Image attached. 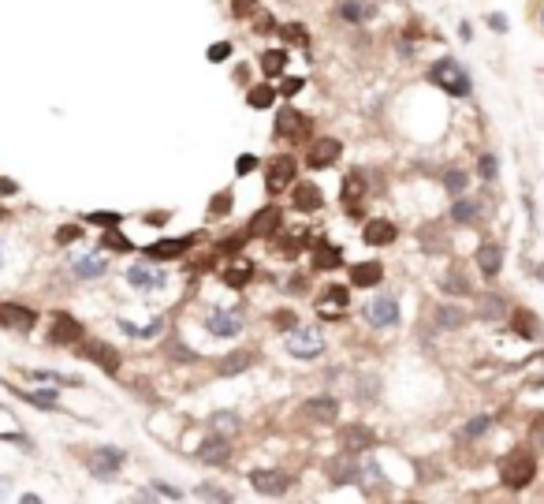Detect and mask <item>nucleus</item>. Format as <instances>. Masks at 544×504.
Segmentation results:
<instances>
[{
	"instance_id": "nucleus-1",
	"label": "nucleus",
	"mask_w": 544,
	"mask_h": 504,
	"mask_svg": "<svg viewBox=\"0 0 544 504\" xmlns=\"http://www.w3.org/2000/svg\"><path fill=\"white\" fill-rule=\"evenodd\" d=\"M533 478H537V460L530 452H507L500 460V482L507 490H525Z\"/></svg>"
},
{
	"instance_id": "nucleus-2",
	"label": "nucleus",
	"mask_w": 544,
	"mask_h": 504,
	"mask_svg": "<svg viewBox=\"0 0 544 504\" xmlns=\"http://www.w3.org/2000/svg\"><path fill=\"white\" fill-rule=\"evenodd\" d=\"M428 83L440 86L451 97H466L470 94V75L458 68V60H436L433 68H428Z\"/></svg>"
},
{
	"instance_id": "nucleus-3",
	"label": "nucleus",
	"mask_w": 544,
	"mask_h": 504,
	"mask_svg": "<svg viewBox=\"0 0 544 504\" xmlns=\"http://www.w3.org/2000/svg\"><path fill=\"white\" fill-rule=\"evenodd\" d=\"M287 355H294V359H317V355L324 351V336L321 329H306V325H291V333L284 340Z\"/></svg>"
},
{
	"instance_id": "nucleus-4",
	"label": "nucleus",
	"mask_w": 544,
	"mask_h": 504,
	"mask_svg": "<svg viewBox=\"0 0 544 504\" xmlns=\"http://www.w3.org/2000/svg\"><path fill=\"white\" fill-rule=\"evenodd\" d=\"M78 355H82V359H90V363H97L105 373L120 370V351L112 344H105V340H78Z\"/></svg>"
},
{
	"instance_id": "nucleus-5",
	"label": "nucleus",
	"mask_w": 544,
	"mask_h": 504,
	"mask_svg": "<svg viewBox=\"0 0 544 504\" xmlns=\"http://www.w3.org/2000/svg\"><path fill=\"white\" fill-rule=\"evenodd\" d=\"M242 321H246V314L239 311H209L205 314V333L209 336H239L242 333Z\"/></svg>"
},
{
	"instance_id": "nucleus-6",
	"label": "nucleus",
	"mask_w": 544,
	"mask_h": 504,
	"mask_svg": "<svg viewBox=\"0 0 544 504\" xmlns=\"http://www.w3.org/2000/svg\"><path fill=\"white\" fill-rule=\"evenodd\" d=\"M366 321L373 329H391V325H399V303L391 296H376L366 303Z\"/></svg>"
},
{
	"instance_id": "nucleus-7",
	"label": "nucleus",
	"mask_w": 544,
	"mask_h": 504,
	"mask_svg": "<svg viewBox=\"0 0 544 504\" xmlns=\"http://www.w3.org/2000/svg\"><path fill=\"white\" fill-rule=\"evenodd\" d=\"M34 321H38V314L30 311V306H23V303H0V329L30 333V329H34Z\"/></svg>"
},
{
	"instance_id": "nucleus-8",
	"label": "nucleus",
	"mask_w": 544,
	"mask_h": 504,
	"mask_svg": "<svg viewBox=\"0 0 544 504\" xmlns=\"http://www.w3.org/2000/svg\"><path fill=\"white\" fill-rule=\"evenodd\" d=\"M339 445L347 456H358V452H369L376 445V433L369 426H343L339 430Z\"/></svg>"
},
{
	"instance_id": "nucleus-9",
	"label": "nucleus",
	"mask_w": 544,
	"mask_h": 504,
	"mask_svg": "<svg viewBox=\"0 0 544 504\" xmlns=\"http://www.w3.org/2000/svg\"><path fill=\"white\" fill-rule=\"evenodd\" d=\"M302 415L309 422H321V426H328V422L339 418V400H332V396H313V400L302 403Z\"/></svg>"
},
{
	"instance_id": "nucleus-10",
	"label": "nucleus",
	"mask_w": 544,
	"mask_h": 504,
	"mask_svg": "<svg viewBox=\"0 0 544 504\" xmlns=\"http://www.w3.org/2000/svg\"><path fill=\"white\" fill-rule=\"evenodd\" d=\"M250 482H254V490L257 493H265V497H279V493H287V475L284 470H250Z\"/></svg>"
},
{
	"instance_id": "nucleus-11",
	"label": "nucleus",
	"mask_w": 544,
	"mask_h": 504,
	"mask_svg": "<svg viewBox=\"0 0 544 504\" xmlns=\"http://www.w3.org/2000/svg\"><path fill=\"white\" fill-rule=\"evenodd\" d=\"M120 467H123V452L120 448H97L90 456V470L97 478H112Z\"/></svg>"
},
{
	"instance_id": "nucleus-12",
	"label": "nucleus",
	"mask_w": 544,
	"mask_h": 504,
	"mask_svg": "<svg viewBox=\"0 0 544 504\" xmlns=\"http://www.w3.org/2000/svg\"><path fill=\"white\" fill-rule=\"evenodd\" d=\"M48 340H53V344H78V340H82V325L71 314H56Z\"/></svg>"
},
{
	"instance_id": "nucleus-13",
	"label": "nucleus",
	"mask_w": 544,
	"mask_h": 504,
	"mask_svg": "<svg viewBox=\"0 0 544 504\" xmlns=\"http://www.w3.org/2000/svg\"><path fill=\"white\" fill-rule=\"evenodd\" d=\"M339 153H343L339 138H317L309 146V168H328Z\"/></svg>"
},
{
	"instance_id": "nucleus-14",
	"label": "nucleus",
	"mask_w": 544,
	"mask_h": 504,
	"mask_svg": "<svg viewBox=\"0 0 544 504\" xmlns=\"http://www.w3.org/2000/svg\"><path fill=\"white\" fill-rule=\"evenodd\" d=\"M361 239L373 243V247H391V243H395V224L384 221V217H373L366 228H361Z\"/></svg>"
},
{
	"instance_id": "nucleus-15",
	"label": "nucleus",
	"mask_w": 544,
	"mask_h": 504,
	"mask_svg": "<svg viewBox=\"0 0 544 504\" xmlns=\"http://www.w3.org/2000/svg\"><path fill=\"white\" fill-rule=\"evenodd\" d=\"M276 228H279V209L276 206H265V209H257V213L250 217V228H246V232H250L254 239H265Z\"/></svg>"
},
{
	"instance_id": "nucleus-16",
	"label": "nucleus",
	"mask_w": 544,
	"mask_h": 504,
	"mask_svg": "<svg viewBox=\"0 0 544 504\" xmlns=\"http://www.w3.org/2000/svg\"><path fill=\"white\" fill-rule=\"evenodd\" d=\"M291 180H294V161L291 157H276L269 165V172H265V187L276 194L279 187H287Z\"/></svg>"
},
{
	"instance_id": "nucleus-17",
	"label": "nucleus",
	"mask_w": 544,
	"mask_h": 504,
	"mask_svg": "<svg viewBox=\"0 0 544 504\" xmlns=\"http://www.w3.org/2000/svg\"><path fill=\"white\" fill-rule=\"evenodd\" d=\"M477 269L485 276H496L503 269V247L500 243H481V247H477Z\"/></svg>"
},
{
	"instance_id": "nucleus-18",
	"label": "nucleus",
	"mask_w": 544,
	"mask_h": 504,
	"mask_svg": "<svg viewBox=\"0 0 544 504\" xmlns=\"http://www.w3.org/2000/svg\"><path fill=\"white\" fill-rule=\"evenodd\" d=\"M105 269H108V262L101 254H82V258L71 262V273L78 276V281H97V276H105Z\"/></svg>"
},
{
	"instance_id": "nucleus-19",
	"label": "nucleus",
	"mask_w": 544,
	"mask_h": 504,
	"mask_svg": "<svg viewBox=\"0 0 544 504\" xmlns=\"http://www.w3.org/2000/svg\"><path fill=\"white\" fill-rule=\"evenodd\" d=\"M306 131V116L299 109H284L276 120V138H299Z\"/></svg>"
},
{
	"instance_id": "nucleus-20",
	"label": "nucleus",
	"mask_w": 544,
	"mask_h": 504,
	"mask_svg": "<svg viewBox=\"0 0 544 504\" xmlns=\"http://www.w3.org/2000/svg\"><path fill=\"white\" fill-rule=\"evenodd\" d=\"M197 460L209 463V467H217V463L232 460V448H227L224 437H209V441H202V448H197Z\"/></svg>"
},
{
	"instance_id": "nucleus-21",
	"label": "nucleus",
	"mask_w": 544,
	"mask_h": 504,
	"mask_svg": "<svg viewBox=\"0 0 544 504\" xmlns=\"http://www.w3.org/2000/svg\"><path fill=\"white\" fill-rule=\"evenodd\" d=\"M384 281V266L381 262H358L351 269V284L354 288H373V284H381Z\"/></svg>"
},
{
	"instance_id": "nucleus-22",
	"label": "nucleus",
	"mask_w": 544,
	"mask_h": 504,
	"mask_svg": "<svg viewBox=\"0 0 544 504\" xmlns=\"http://www.w3.org/2000/svg\"><path fill=\"white\" fill-rule=\"evenodd\" d=\"M321 202H324V194H321L317 183H299L294 187V209H299V213H313V209H321Z\"/></svg>"
},
{
	"instance_id": "nucleus-23",
	"label": "nucleus",
	"mask_w": 544,
	"mask_h": 504,
	"mask_svg": "<svg viewBox=\"0 0 544 504\" xmlns=\"http://www.w3.org/2000/svg\"><path fill=\"white\" fill-rule=\"evenodd\" d=\"M127 284H135L142 291H153V288H164V273H153L150 266H130L127 269Z\"/></svg>"
},
{
	"instance_id": "nucleus-24",
	"label": "nucleus",
	"mask_w": 544,
	"mask_h": 504,
	"mask_svg": "<svg viewBox=\"0 0 544 504\" xmlns=\"http://www.w3.org/2000/svg\"><path fill=\"white\" fill-rule=\"evenodd\" d=\"M343 262V251L339 247H332V243H317V247H313V269H336Z\"/></svg>"
},
{
	"instance_id": "nucleus-25",
	"label": "nucleus",
	"mask_w": 544,
	"mask_h": 504,
	"mask_svg": "<svg viewBox=\"0 0 544 504\" xmlns=\"http://www.w3.org/2000/svg\"><path fill=\"white\" fill-rule=\"evenodd\" d=\"M187 247H190V239H164V243H153V247L145 251V254L157 258V262H168V258H179Z\"/></svg>"
},
{
	"instance_id": "nucleus-26",
	"label": "nucleus",
	"mask_w": 544,
	"mask_h": 504,
	"mask_svg": "<svg viewBox=\"0 0 544 504\" xmlns=\"http://www.w3.org/2000/svg\"><path fill=\"white\" fill-rule=\"evenodd\" d=\"M477 217H481V202L477 198H455V206H451V221L455 224H473Z\"/></svg>"
},
{
	"instance_id": "nucleus-27",
	"label": "nucleus",
	"mask_w": 544,
	"mask_h": 504,
	"mask_svg": "<svg viewBox=\"0 0 544 504\" xmlns=\"http://www.w3.org/2000/svg\"><path fill=\"white\" fill-rule=\"evenodd\" d=\"M250 363H254L250 351H232L227 359H220V378H235V373L250 370Z\"/></svg>"
},
{
	"instance_id": "nucleus-28",
	"label": "nucleus",
	"mask_w": 544,
	"mask_h": 504,
	"mask_svg": "<svg viewBox=\"0 0 544 504\" xmlns=\"http://www.w3.org/2000/svg\"><path fill=\"white\" fill-rule=\"evenodd\" d=\"M463 321H466V314L458 311V306H451V303H443L440 311H436V329H440V333H451V329H458Z\"/></svg>"
},
{
	"instance_id": "nucleus-29",
	"label": "nucleus",
	"mask_w": 544,
	"mask_h": 504,
	"mask_svg": "<svg viewBox=\"0 0 544 504\" xmlns=\"http://www.w3.org/2000/svg\"><path fill=\"white\" fill-rule=\"evenodd\" d=\"M515 333H518V336H525V340H537L544 329H540L537 314H530V311H518V314H515Z\"/></svg>"
},
{
	"instance_id": "nucleus-30",
	"label": "nucleus",
	"mask_w": 544,
	"mask_h": 504,
	"mask_svg": "<svg viewBox=\"0 0 544 504\" xmlns=\"http://www.w3.org/2000/svg\"><path fill=\"white\" fill-rule=\"evenodd\" d=\"M373 8L369 4H361V0H343L339 4V19H347V23H361V19H369Z\"/></svg>"
},
{
	"instance_id": "nucleus-31",
	"label": "nucleus",
	"mask_w": 544,
	"mask_h": 504,
	"mask_svg": "<svg viewBox=\"0 0 544 504\" xmlns=\"http://www.w3.org/2000/svg\"><path fill=\"white\" fill-rule=\"evenodd\" d=\"M321 303L328 306V311H343V306L351 303V296H347V288H339V284H332V288H324V296H321Z\"/></svg>"
},
{
	"instance_id": "nucleus-32",
	"label": "nucleus",
	"mask_w": 544,
	"mask_h": 504,
	"mask_svg": "<svg viewBox=\"0 0 544 504\" xmlns=\"http://www.w3.org/2000/svg\"><path fill=\"white\" fill-rule=\"evenodd\" d=\"M284 64H287L284 49H269V53L261 56V71H265V75H279V71H284Z\"/></svg>"
},
{
	"instance_id": "nucleus-33",
	"label": "nucleus",
	"mask_w": 544,
	"mask_h": 504,
	"mask_svg": "<svg viewBox=\"0 0 544 504\" xmlns=\"http://www.w3.org/2000/svg\"><path fill=\"white\" fill-rule=\"evenodd\" d=\"M477 314H481L485 321H500V318L507 314V306H503V299H500V296H488V299L481 303V311H477Z\"/></svg>"
},
{
	"instance_id": "nucleus-34",
	"label": "nucleus",
	"mask_w": 544,
	"mask_h": 504,
	"mask_svg": "<svg viewBox=\"0 0 544 504\" xmlns=\"http://www.w3.org/2000/svg\"><path fill=\"white\" fill-rule=\"evenodd\" d=\"M466 180H470V176L463 168H448V172H443V187H448L451 194H463L466 191Z\"/></svg>"
},
{
	"instance_id": "nucleus-35",
	"label": "nucleus",
	"mask_w": 544,
	"mask_h": 504,
	"mask_svg": "<svg viewBox=\"0 0 544 504\" xmlns=\"http://www.w3.org/2000/svg\"><path fill=\"white\" fill-rule=\"evenodd\" d=\"M246 105L250 109H269L272 105V86H254L250 94H246Z\"/></svg>"
},
{
	"instance_id": "nucleus-36",
	"label": "nucleus",
	"mask_w": 544,
	"mask_h": 504,
	"mask_svg": "<svg viewBox=\"0 0 544 504\" xmlns=\"http://www.w3.org/2000/svg\"><path fill=\"white\" fill-rule=\"evenodd\" d=\"M443 288H448L451 296H470V281L458 269H451V276H443Z\"/></svg>"
},
{
	"instance_id": "nucleus-37",
	"label": "nucleus",
	"mask_w": 544,
	"mask_h": 504,
	"mask_svg": "<svg viewBox=\"0 0 544 504\" xmlns=\"http://www.w3.org/2000/svg\"><path fill=\"white\" fill-rule=\"evenodd\" d=\"M477 172H481V180H496V172H500V161H496V153H485L481 161H477Z\"/></svg>"
},
{
	"instance_id": "nucleus-38",
	"label": "nucleus",
	"mask_w": 544,
	"mask_h": 504,
	"mask_svg": "<svg viewBox=\"0 0 544 504\" xmlns=\"http://www.w3.org/2000/svg\"><path fill=\"white\" fill-rule=\"evenodd\" d=\"M530 441H533L537 452H544V415H537V418L530 422Z\"/></svg>"
},
{
	"instance_id": "nucleus-39",
	"label": "nucleus",
	"mask_w": 544,
	"mask_h": 504,
	"mask_svg": "<svg viewBox=\"0 0 544 504\" xmlns=\"http://www.w3.org/2000/svg\"><path fill=\"white\" fill-rule=\"evenodd\" d=\"M354 478V463L343 460V463H332V482H351Z\"/></svg>"
},
{
	"instance_id": "nucleus-40",
	"label": "nucleus",
	"mask_w": 544,
	"mask_h": 504,
	"mask_svg": "<svg viewBox=\"0 0 544 504\" xmlns=\"http://www.w3.org/2000/svg\"><path fill=\"white\" fill-rule=\"evenodd\" d=\"M488 426H492V418H488V415H477V418L470 422V426L463 430V437H477V433H485Z\"/></svg>"
},
{
	"instance_id": "nucleus-41",
	"label": "nucleus",
	"mask_w": 544,
	"mask_h": 504,
	"mask_svg": "<svg viewBox=\"0 0 544 504\" xmlns=\"http://www.w3.org/2000/svg\"><path fill=\"white\" fill-rule=\"evenodd\" d=\"M246 281H250V269H227L224 273V284H232V288H242Z\"/></svg>"
},
{
	"instance_id": "nucleus-42",
	"label": "nucleus",
	"mask_w": 544,
	"mask_h": 504,
	"mask_svg": "<svg viewBox=\"0 0 544 504\" xmlns=\"http://www.w3.org/2000/svg\"><path fill=\"white\" fill-rule=\"evenodd\" d=\"M86 221H90V224H101V228H116V224H120V213H90Z\"/></svg>"
},
{
	"instance_id": "nucleus-43",
	"label": "nucleus",
	"mask_w": 544,
	"mask_h": 504,
	"mask_svg": "<svg viewBox=\"0 0 544 504\" xmlns=\"http://www.w3.org/2000/svg\"><path fill=\"white\" fill-rule=\"evenodd\" d=\"M212 64H217V60H227V56H232V45H227V41H220V45H209V53H205Z\"/></svg>"
},
{
	"instance_id": "nucleus-44",
	"label": "nucleus",
	"mask_w": 544,
	"mask_h": 504,
	"mask_svg": "<svg viewBox=\"0 0 544 504\" xmlns=\"http://www.w3.org/2000/svg\"><path fill=\"white\" fill-rule=\"evenodd\" d=\"M279 34H284L287 41H306V30H302L299 23H287L284 30H279Z\"/></svg>"
},
{
	"instance_id": "nucleus-45",
	"label": "nucleus",
	"mask_w": 544,
	"mask_h": 504,
	"mask_svg": "<svg viewBox=\"0 0 544 504\" xmlns=\"http://www.w3.org/2000/svg\"><path fill=\"white\" fill-rule=\"evenodd\" d=\"M232 4H235V15H239V19H246V15L257 11V0H232Z\"/></svg>"
},
{
	"instance_id": "nucleus-46",
	"label": "nucleus",
	"mask_w": 544,
	"mask_h": 504,
	"mask_svg": "<svg viewBox=\"0 0 544 504\" xmlns=\"http://www.w3.org/2000/svg\"><path fill=\"white\" fill-rule=\"evenodd\" d=\"M105 247H108V251H127L130 243H127L120 232H108V236H105Z\"/></svg>"
},
{
	"instance_id": "nucleus-47",
	"label": "nucleus",
	"mask_w": 544,
	"mask_h": 504,
	"mask_svg": "<svg viewBox=\"0 0 544 504\" xmlns=\"http://www.w3.org/2000/svg\"><path fill=\"white\" fill-rule=\"evenodd\" d=\"M254 168H257V157H250V153H242V157L235 161V172H239V176H246V172H254Z\"/></svg>"
},
{
	"instance_id": "nucleus-48",
	"label": "nucleus",
	"mask_w": 544,
	"mask_h": 504,
	"mask_svg": "<svg viewBox=\"0 0 544 504\" xmlns=\"http://www.w3.org/2000/svg\"><path fill=\"white\" fill-rule=\"evenodd\" d=\"M71 239H78V228H75V224H68V228L56 232V243H71Z\"/></svg>"
},
{
	"instance_id": "nucleus-49",
	"label": "nucleus",
	"mask_w": 544,
	"mask_h": 504,
	"mask_svg": "<svg viewBox=\"0 0 544 504\" xmlns=\"http://www.w3.org/2000/svg\"><path fill=\"white\" fill-rule=\"evenodd\" d=\"M358 388H361V393H358L361 400H376V381H361Z\"/></svg>"
},
{
	"instance_id": "nucleus-50",
	"label": "nucleus",
	"mask_w": 544,
	"mask_h": 504,
	"mask_svg": "<svg viewBox=\"0 0 544 504\" xmlns=\"http://www.w3.org/2000/svg\"><path fill=\"white\" fill-rule=\"evenodd\" d=\"M232 206V194H224V198H217L212 202V217H224V209Z\"/></svg>"
},
{
	"instance_id": "nucleus-51",
	"label": "nucleus",
	"mask_w": 544,
	"mask_h": 504,
	"mask_svg": "<svg viewBox=\"0 0 544 504\" xmlns=\"http://www.w3.org/2000/svg\"><path fill=\"white\" fill-rule=\"evenodd\" d=\"M488 26H492V30H500V34H503V30H507V15H500V11H496V15H488Z\"/></svg>"
},
{
	"instance_id": "nucleus-52",
	"label": "nucleus",
	"mask_w": 544,
	"mask_h": 504,
	"mask_svg": "<svg viewBox=\"0 0 544 504\" xmlns=\"http://www.w3.org/2000/svg\"><path fill=\"white\" fill-rule=\"evenodd\" d=\"M302 90V79H284V94L291 97V94H299Z\"/></svg>"
},
{
	"instance_id": "nucleus-53",
	"label": "nucleus",
	"mask_w": 544,
	"mask_h": 504,
	"mask_svg": "<svg viewBox=\"0 0 544 504\" xmlns=\"http://www.w3.org/2000/svg\"><path fill=\"white\" fill-rule=\"evenodd\" d=\"M272 321H276V325H284V329H291V325H294V314H291V311H284V314H276Z\"/></svg>"
},
{
	"instance_id": "nucleus-54",
	"label": "nucleus",
	"mask_w": 544,
	"mask_h": 504,
	"mask_svg": "<svg viewBox=\"0 0 544 504\" xmlns=\"http://www.w3.org/2000/svg\"><path fill=\"white\" fill-rule=\"evenodd\" d=\"M202 497H209V500H227V493H224V490H209V485L202 490Z\"/></svg>"
},
{
	"instance_id": "nucleus-55",
	"label": "nucleus",
	"mask_w": 544,
	"mask_h": 504,
	"mask_svg": "<svg viewBox=\"0 0 544 504\" xmlns=\"http://www.w3.org/2000/svg\"><path fill=\"white\" fill-rule=\"evenodd\" d=\"M239 247H242V239H224V251H227V254H235Z\"/></svg>"
},
{
	"instance_id": "nucleus-56",
	"label": "nucleus",
	"mask_w": 544,
	"mask_h": 504,
	"mask_svg": "<svg viewBox=\"0 0 544 504\" xmlns=\"http://www.w3.org/2000/svg\"><path fill=\"white\" fill-rule=\"evenodd\" d=\"M358 191H361V187H358V176H351V180H347V198H354Z\"/></svg>"
},
{
	"instance_id": "nucleus-57",
	"label": "nucleus",
	"mask_w": 544,
	"mask_h": 504,
	"mask_svg": "<svg viewBox=\"0 0 544 504\" xmlns=\"http://www.w3.org/2000/svg\"><path fill=\"white\" fill-rule=\"evenodd\" d=\"M0 194H15V183L11 180H0Z\"/></svg>"
},
{
	"instance_id": "nucleus-58",
	"label": "nucleus",
	"mask_w": 544,
	"mask_h": 504,
	"mask_svg": "<svg viewBox=\"0 0 544 504\" xmlns=\"http://www.w3.org/2000/svg\"><path fill=\"white\" fill-rule=\"evenodd\" d=\"M0 258H4V243H0Z\"/></svg>"
},
{
	"instance_id": "nucleus-59",
	"label": "nucleus",
	"mask_w": 544,
	"mask_h": 504,
	"mask_svg": "<svg viewBox=\"0 0 544 504\" xmlns=\"http://www.w3.org/2000/svg\"><path fill=\"white\" fill-rule=\"evenodd\" d=\"M4 217H8V213H4V209H0V221H4Z\"/></svg>"
},
{
	"instance_id": "nucleus-60",
	"label": "nucleus",
	"mask_w": 544,
	"mask_h": 504,
	"mask_svg": "<svg viewBox=\"0 0 544 504\" xmlns=\"http://www.w3.org/2000/svg\"><path fill=\"white\" fill-rule=\"evenodd\" d=\"M540 26H544V11H540Z\"/></svg>"
}]
</instances>
